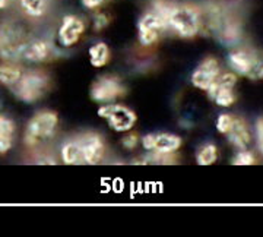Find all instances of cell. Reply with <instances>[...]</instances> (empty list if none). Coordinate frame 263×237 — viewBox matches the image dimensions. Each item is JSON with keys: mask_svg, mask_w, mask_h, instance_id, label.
Returning <instances> with one entry per match:
<instances>
[{"mask_svg": "<svg viewBox=\"0 0 263 237\" xmlns=\"http://www.w3.org/2000/svg\"><path fill=\"white\" fill-rule=\"evenodd\" d=\"M168 28L180 37H195L200 32V10L190 5H173L168 15Z\"/></svg>", "mask_w": 263, "mask_h": 237, "instance_id": "1", "label": "cell"}, {"mask_svg": "<svg viewBox=\"0 0 263 237\" xmlns=\"http://www.w3.org/2000/svg\"><path fill=\"white\" fill-rule=\"evenodd\" d=\"M59 123V117L54 112L44 110L37 113L29 120L27 131H25V143L32 147L40 141L50 139L54 136Z\"/></svg>", "mask_w": 263, "mask_h": 237, "instance_id": "2", "label": "cell"}, {"mask_svg": "<svg viewBox=\"0 0 263 237\" xmlns=\"http://www.w3.org/2000/svg\"><path fill=\"white\" fill-rule=\"evenodd\" d=\"M48 89V78L43 72H27L13 85V93L24 103H35Z\"/></svg>", "mask_w": 263, "mask_h": 237, "instance_id": "3", "label": "cell"}, {"mask_svg": "<svg viewBox=\"0 0 263 237\" xmlns=\"http://www.w3.org/2000/svg\"><path fill=\"white\" fill-rule=\"evenodd\" d=\"M28 44L27 38L24 35V31L16 27L8 24L0 28V57L5 60H18L22 57L24 48Z\"/></svg>", "mask_w": 263, "mask_h": 237, "instance_id": "4", "label": "cell"}, {"mask_svg": "<svg viewBox=\"0 0 263 237\" xmlns=\"http://www.w3.org/2000/svg\"><path fill=\"white\" fill-rule=\"evenodd\" d=\"M98 116L105 119L116 132H127L136 122V114L122 104H104L98 108Z\"/></svg>", "mask_w": 263, "mask_h": 237, "instance_id": "5", "label": "cell"}, {"mask_svg": "<svg viewBox=\"0 0 263 237\" xmlns=\"http://www.w3.org/2000/svg\"><path fill=\"white\" fill-rule=\"evenodd\" d=\"M124 94V86L117 78H101L91 88V98L97 103H108Z\"/></svg>", "mask_w": 263, "mask_h": 237, "instance_id": "6", "label": "cell"}, {"mask_svg": "<svg viewBox=\"0 0 263 237\" xmlns=\"http://www.w3.org/2000/svg\"><path fill=\"white\" fill-rule=\"evenodd\" d=\"M76 141H78L79 147H81L85 164L94 166V164H97V162H100L103 160L105 145H104L103 138L100 135L88 132L82 135V136H79Z\"/></svg>", "mask_w": 263, "mask_h": 237, "instance_id": "7", "label": "cell"}, {"mask_svg": "<svg viewBox=\"0 0 263 237\" xmlns=\"http://www.w3.org/2000/svg\"><path fill=\"white\" fill-rule=\"evenodd\" d=\"M219 74H221V67H219L218 60L215 57H206L195 69V72L190 76V81L196 88L206 91L209 85L219 76Z\"/></svg>", "mask_w": 263, "mask_h": 237, "instance_id": "8", "label": "cell"}, {"mask_svg": "<svg viewBox=\"0 0 263 237\" xmlns=\"http://www.w3.org/2000/svg\"><path fill=\"white\" fill-rule=\"evenodd\" d=\"M85 32V24L75 15H66L59 28V41L63 47H70L79 41Z\"/></svg>", "mask_w": 263, "mask_h": 237, "instance_id": "9", "label": "cell"}, {"mask_svg": "<svg viewBox=\"0 0 263 237\" xmlns=\"http://www.w3.org/2000/svg\"><path fill=\"white\" fill-rule=\"evenodd\" d=\"M256 50L246 47H238L233 50L228 56V63L231 69L238 75L250 76L256 60Z\"/></svg>", "mask_w": 263, "mask_h": 237, "instance_id": "10", "label": "cell"}, {"mask_svg": "<svg viewBox=\"0 0 263 237\" xmlns=\"http://www.w3.org/2000/svg\"><path fill=\"white\" fill-rule=\"evenodd\" d=\"M227 135H228V141L238 150H246L249 147L250 141H252V135H250V131H249V126L240 117H234L233 126H231L230 132Z\"/></svg>", "mask_w": 263, "mask_h": 237, "instance_id": "11", "label": "cell"}, {"mask_svg": "<svg viewBox=\"0 0 263 237\" xmlns=\"http://www.w3.org/2000/svg\"><path fill=\"white\" fill-rule=\"evenodd\" d=\"M50 56H51V48L48 46V43L43 40H35V41L28 43L22 53V59L28 60L31 63H41L47 60Z\"/></svg>", "mask_w": 263, "mask_h": 237, "instance_id": "12", "label": "cell"}, {"mask_svg": "<svg viewBox=\"0 0 263 237\" xmlns=\"http://www.w3.org/2000/svg\"><path fill=\"white\" fill-rule=\"evenodd\" d=\"M181 147V138L173 133H158L155 135L154 152L160 154H174Z\"/></svg>", "mask_w": 263, "mask_h": 237, "instance_id": "13", "label": "cell"}, {"mask_svg": "<svg viewBox=\"0 0 263 237\" xmlns=\"http://www.w3.org/2000/svg\"><path fill=\"white\" fill-rule=\"evenodd\" d=\"M15 123L5 114H0V154H6L13 145Z\"/></svg>", "mask_w": 263, "mask_h": 237, "instance_id": "14", "label": "cell"}, {"mask_svg": "<svg viewBox=\"0 0 263 237\" xmlns=\"http://www.w3.org/2000/svg\"><path fill=\"white\" fill-rule=\"evenodd\" d=\"M62 160L67 166H78V164H85L84 155L81 151V147L76 139L73 141H67L62 147Z\"/></svg>", "mask_w": 263, "mask_h": 237, "instance_id": "15", "label": "cell"}, {"mask_svg": "<svg viewBox=\"0 0 263 237\" xmlns=\"http://www.w3.org/2000/svg\"><path fill=\"white\" fill-rule=\"evenodd\" d=\"M211 100H214L216 104L221 107H231L235 103V95L233 88H215L209 86L206 89Z\"/></svg>", "mask_w": 263, "mask_h": 237, "instance_id": "16", "label": "cell"}, {"mask_svg": "<svg viewBox=\"0 0 263 237\" xmlns=\"http://www.w3.org/2000/svg\"><path fill=\"white\" fill-rule=\"evenodd\" d=\"M110 60V50L105 43H97L89 48V62L94 67H103Z\"/></svg>", "mask_w": 263, "mask_h": 237, "instance_id": "17", "label": "cell"}, {"mask_svg": "<svg viewBox=\"0 0 263 237\" xmlns=\"http://www.w3.org/2000/svg\"><path fill=\"white\" fill-rule=\"evenodd\" d=\"M22 10L32 18H41L48 8V0H19Z\"/></svg>", "mask_w": 263, "mask_h": 237, "instance_id": "18", "label": "cell"}, {"mask_svg": "<svg viewBox=\"0 0 263 237\" xmlns=\"http://www.w3.org/2000/svg\"><path fill=\"white\" fill-rule=\"evenodd\" d=\"M22 76L21 69L13 65H0V84L13 86Z\"/></svg>", "mask_w": 263, "mask_h": 237, "instance_id": "19", "label": "cell"}, {"mask_svg": "<svg viewBox=\"0 0 263 237\" xmlns=\"http://www.w3.org/2000/svg\"><path fill=\"white\" fill-rule=\"evenodd\" d=\"M218 158V150L214 143H205L200 147V150L196 154V161L199 166H211Z\"/></svg>", "mask_w": 263, "mask_h": 237, "instance_id": "20", "label": "cell"}, {"mask_svg": "<svg viewBox=\"0 0 263 237\" xmlns=\"http://www.w3.org/2000/svg\"><path fill=\"white\" fill-rule=\"evenodd\" d=\"M158 29H151V28H139V41L142 46L149 47L154 43H157V40L160 37Z\"/></svg>", "mask_w": 263, "mask_h": 237, "instance_id": "21", "label": "cell"}, {"mask_svg": "<svg viewBox=\"0 0 263 237\" xmlns=\"http://www.w3.org/2000/svg\"><path fill=\"white\" fill-rule=\"evenodd\" d=\"M256 160H254V155L247 150H241L235 154L233 164L234 166H253Z\"/></svg>", "mask_w": 263, "mask_h": 237, "instance_id": "22", "label": "cell"}, {"mask_svg": "<svg viewBox=\"0 0 263 237\" xmlns=\"http://www.w3.org/2000/svg\"><path fill=\"white\" fill-rule=\"evenodd\" d=\"M233 120H234V117H231L230 114H221L218 117V120H216V129H218V132L227 135V133L230 132L231 126H233Z\"/></svg>", "mask_w": 263, "mask_h": 237, "instance_id": "23", "label": "cell"}, {"mask_svg": "<svg viewBox=\"0 0 263 237\" xmlns=\"http://www.w3.org/2000/svg\"><path fill=\"white\" fill-rule=\"evenodd\" d=\"M250 79H263V53L257 51L256 53V60L252 74L249 76Z\"/></svg>", "mask_w": 263, "mask_h": 237, "instance_id": "24", "label": "cell"}, {"mask_svg": "<svg viewBox=\"0 0 263 237\" xmlns=\"http://www.w3.org/2000/svg\"><path fill=\"white\" fill-rule=\"evenodd\" d=\"M256 141H257L259 151L263 154V116L256 120Z\"/></svg>", "mask_w": 263, "mask_h": 237, "instance_id": "25", "label": "cell"}, {"mask_svg": "<svg viewBox=\"0 0 263 237\" xmlns=\"http://www.w3.org/2000/svg\"><path fill=\"white\" fill-rule=\"evenodd\" d=\"M108 22H110V19L105 13H97L94 16V29L95 31H101L108 25Z\"/></svg>", "mask_w": 263, "mask_h": 237, "instance_id": "26", "label": "cell"}, {"mask_svg": "<svg viewBox=\"0 0 263 237\" xmlns=\"http://www.w3.org/2000/svg\"><path fill=\"white\" fill-rule=\"evenodd\" d=\"M122 145L126 148V150H133L136 145H138V135L132 133V135H127L124 136L122 141Z\"/></svg>", "mask_w": 263, "mask_h": 237, "instance_id": "27", "label": "cell"}, {"mask_svg": "<svg viewBox=\"0 0 263 237\" xmlns=\"http://www.w3.org/2000/svg\"><path fill=\"white\" fill-rule=\"evenodd\" d=\"M154 143H155V135H151L149 133V135L142 138V145L148 151H154Z\"/></svg>", "mask_w": 263, "mask_h": 237, "instance_id": "28", "label": "cell"}, {"mask_svg": "<svg viewBox=\"0 0 263 237\" xmlns=\"http://www.w3.org/2000/svg\"><path fill=\"white\" fill-rule=\"evenodd\" d=\"M104 2H107V0H82V5L86 9H97L103 5Z\"/></svg>", "mask_w": 263, "mask_h": 237, "instance_id": "29", "label": "cell"}, {"mask_svg": "<svg viewBox=\"0 0 263 237\" xmlns=\"http://www.w3.org/2000/svg\"><path fill=\"white\" fill-rule=\"evenodd\" d=\"M10 2H12V0H0V9H5V8H8Z\"/></svg>", "mask_w": 263, "mask_h": 237, "instance_id": "30", "label": "cell"}]
</instances>
